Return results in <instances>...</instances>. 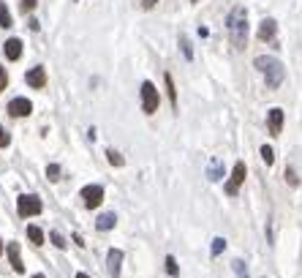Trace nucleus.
Masks as SVG:
<instances>
[{
	"label": "nucleus",
	"mask_w": 302,
	"mask_h": 278,
	"mask_svg": "<svg viewBox=\"0 0 302 278\" xmlns=\"http://www.w3.org/2000/svg\"><path fill=\"white\" fill-rule=\"evenodd\" d=\"M226 30H229L231 47L234 49H245L248 44V11L245 6H234L226 17Z\"/></svg>",
	"instance_id": "obj_1"
},
{
	"label": "nucleus",
	"mask_w": 302,
	"mask_h": 278,
	"mask_svg": "<svg viewBox=\"0 0 302 278\" xmlns=\"http://www.w3.org/2000/svg\"><path fill=\"white\" fill-rule=\"evenodd\" d=\"M253 65L259 68L261 74H264V82H267V88H270V90H278L280 85H283L286 68H283V63H280L278 58H270V55H259V58L253 60Z\"/></svg>",
	"instance_id": "obj_2"
},
{
	"label": "nucleus",
	"mask_w": 302,
	"mask_h": 278,
	"mask_svg": "<svg viewBox=\"0 0 302 278\" xmlns=\"http://www.w3.org/2000/svg\"><path fill=\"white\" fill-rule=\"evenodd\" d=\"M161 107V95L158 88L153 82H142V112L144 115H155Z\"/></svg>",
	"instance_id": "obj_3"
},
{
	"label": "nucleus",
	"mask_w": 302,
	"mask_h": 278,
	"mask_svg": "<svg viewBox=\"0 0 302 278\" xmlns=\"http://www.w3.org/2000/svg\"><path fill=\"white\" fill-rule=\"evenodd\" d=\"M44 210L41 199H38L36 194H22L17 199V213L22 216V218H30V216H38Z\"/></svg>",
	"instance_id": "obj_4"
},
{
	"label": "nucleus",
	"mask_w": 302,
	"mask_h": 278,
	"mask_svg": "<svg viewBox=\"0 0 302 278\" xmlns=\"http://www.w3.org/2000/svg\"><path fill=\"white\" fill-rule=\"evenodd\" d=\"M245 175H248V166H245V161H237L234 164V169H231V178L226 180V194L229 196H237L240 194V185L245 183Z\"/></svg>",
	"instance_id": "obj_5"
},
{
	"label": "nucleus",
	"mask_w": 302,
	"mask_h": 278,
	"mask_svg": "<svg viewBox=\"0 0 302 278\" xmlns=\"http://www.w3.org/2000/svg\"><path fill=\"white\" fill-rule=\"evenodd\" d=\"M79 196H82L84 207H90V210H93V207H98L101 202H104V185H84Z\"/></svg>",
	"instance_id": "obj_6"
},
{
	"label": "nucleus",
	"mask_w": 302,
	"mask_h": 278,
	"mask_svg": "<svg viewBox=\"0 0 302 278\" xmlns=\"http://www.w3.org/2000/svg\"><path fill=\"white\" fill-rule=\"evenodd\" d=\"M267 131H270V136H280V131H283V109L280 107H273L267 112Z\"/></svg>",
	"instance_id": "obj_7"
},
{
	"label": "nucleus",
	"mask_w": 302,
	"mask_h": 278,
	"mask_svg": "<svg viewBox=\"0 0 302 278\" xmlns=\"http://www.w3.org/2000/svg\"><path fill=\"white\" fill-rule=\"evenodd\" d=\"M30 112H33V104H30L27 98H22V95L8 101V115H11V118H27Z\"/></svg>",
	"instance_id": "obj_8"
},
{
	"label": "nucleus",
	"mask_w": 302,
	"mask_h": 278,
	"mask_svg": "<svg viewBox=\"0 0 302 278\" xmlns=\"http://www.w3.org/2000/svg\"><path fill=\"white\" fill-rule=\"evenodd\" d=\"M25 82H27L33 90L47 88V68H41V65H36V68H30V71L25 74Z\"/></svg>",
	"instance_id": "obj_9"
},
{
	"label": "nucleus",
	"mask_w": 302,
	"mask_h": 278,
	"mask_svg": "<svg viewBox=\"0 0 302 278\" xmlns=\"http://www.w3.org/2000/svg\"><path fill=\"white\" fill-rule=\"evenodd\" d=\"M120 270H123V251H120V248H109V254H107V273L112 278H120Z\"/></svg>",
	"instance_id": "obj_10"
},
{
	"label": "nucleus",
	"mask_w": 302,
	"mask_h": 278,
	"mask_svg": "<svg viewBox=\"0 0 302 278\" xmlns=\"http://www.w3.org/2000/svg\"><path fill=\"white\" fill-rule=\"evenodd\" d=\"M275 33H278V22H275V19H261V25H259V41H273Z\"/></svg>",
	"instance_id": "obj_11"
},
{
	"label": "nucleus",
	"mask_w": 302,
	"mask_h": 278,
	"mask_svg": "<svg viewBox=\"0 0 302 278\" xmlns=\"http://www.w3.org/2000/svg\"><path fill=\"white\" fill-rule=\"evenodd\" d=\"M6 254H8V262L17 273H25V265H22V254H19V243H8L6 246Z\"/></svg>",
	"instance_id": "obj_12"
},
{
	"label": "nucleus",
	"mask_w": 302,
	"mask_h": 278,
	"mask_svg": "<svg viewBox=\"0 0 302 278\" xmlns=\"http://www.w3.org/2000/svg\"><path fill=\"white\" fill-rule=\"evenodd\" d=\"M3 52H6L8 60H19L22 58V41H19V38H8V41L3 44Z\"/></svg>",
	"instance_id": "obj_13"
},
{
	"label": "nucleus",
	"mask_w": 302,
	"mask_h": 278,
	"mask_svg": "<svg viewBox=\"0 0 302 278\" xmlns=\"http://www.w3.org/2000/svg\"><path fill=\"white\" fill-rule=\"evenodd\" d=\"M114 224H117V216H114V213H101L98 221H95V229H98V232H109V229H114Z\"/></svg>",
	"instance_id": "obj_14"
},
{
	"label": "nucleus",
	"mask_w": 302,
	"mask_h": 278,
	"mask_svg": "<svg viewBox=\"0 0 302 278\" xmlns=\"http://www.w3.org/2000/svg\"><path fill=\"white\" fill-rule=\"evenodd\" d=\"M164 82H166V93H169V101H172V109L177 112L180 104H177V90H174V79H172V74H164Z\"/></svg>",
	"instance_id": "obj_15"
},
{
	"label": "nucleus",
	"mask_w": 302,
	"mask_h": 278,
	"mask_svg": "<svg viewBox=\"0 0 302 278\" xmlns=\"http://www.w3.org/2000/svg\"><path fill=\"white\" fill-rule=\"evenodd\" d=\"M207 178H210V180H220V178H223V164H220V158H213V161H210Z\"/></svg>",
	"instance_id": "obj_16"
},
{
	"label": "nucleus",
	"mask_w": 302,
	"mask_h": 278,
	"mask_svg": "<svg viewBox=\"0 0 302 278\" xmlns=\"http://www.w3.org/2000/svg\"><path fill=\"white\" fill-rule=\"evenodd\" d=\"M27 237H30V243H33V246H44V232H41V226L30 224V226H27Z\"/></svg>",
	"instance_id": "obj_17"
},
{
	"label": "nucleus",
	"mask_w": 302,
	"mask_h": 278,
	"mask_svg": "<svg viewBox=\"0 0 302 278\" xmlns=\"http://www.w3.org/2000/svg\"><path fill=\"white\" fill-rule=\"evenodd\" d=\"M259 153H261V161H264L267 166H273V164H275V150L270 148V145H261Z\"/></svg>",
	"instance_id": "obj_18"
},
{
	"label": "nucleus",
	"mask_w": 302,
	"mask_h": 278,
	"mask_svg": "<svg viewBox=\"0 0 302 278\" xmlns=\"http://www.w3.org/2000/svg\"><path fill=\"white\" fill-rule=\"evenodd\" d=\"M11 25H14L11 14H8L6 3H3V0H0V28H11Z\"/></svg>",
	"instance_id": "obj_19"
},
{
	"label": "nucleus",
	"mask_w": 302,
	"mask_h": 278,
	"mask_svg": "<svg viewBox=\"0 0 302 278\" xmlns=\"http://www.w3.org/2000/svg\"><path fill=\"white\" fill-rule=\"evenodd\" d=\"M231 270H234V276H237V278H250L248 276V267H245L243 259H234V262H231Z\"/></svg>",
	"instance_id": "obj_20"
},
{
	"label": "nucleus",
	"mask_w": 302,
	"mask_h": 278,
	"mask_svg": "<svg viewBox=\"0 0 302 278\" xmlns=\"http://www.w3.org/2000/svg\"><path fill=\"white\" fill-rule=\"evenodd\" d=\"M107 161H109L112 166H123V164H125V158H123V155H120L114 148H109V150H107Z\"/></svg>",
	"instance_id": "obj_21"
},
{
	"label": "nucleus",
	"mask_w": 302,
	"mask_h": 278,
	"mask_svg": "<svg viewBox=\"0 0 302 278\" xmlns=\"http://www.w3.org/2000/svg\"><path fill=\"white\" fill-rule=\"evenodd\" d=\"M223 248H226V240H223V237H215L213 246H210V256H220V254H223Z\"/></svg>",
	"instance_id": "obj_22"
},
{
	"label": "nucleus",
	"mask_w": 302,
	"mask_h": 278,
	"mask_svg": "<svg viewBox=\"0 0 302 278\" xmlns=\"http://www.w3.org/2000/svg\"><path fill=\"white\" fill-rule=\"evenodd\" d=\"M49 240H52V246H55V248H65V246H68V243H65V237L60 235L57 229H52V232H49Z\"/></svg>",
	"instance_id": "obj_23"
},
{
	"label": "nucleus",
	"mask_w": 302,
	"mask_h": 278,
	"mask_svg": "<svg viewBox=\"0 0 302 278\" xmlns=\"http://www.w3.org/2000/svg\"><path fill=\"white\" fill-rule=\"evenodd\" d=\"M166 273H169L172 278L180 276V267H177V259H174V256H166Z\"/></svg>",
	"instance_id": "obj_24"
},
{
	"label": "nucleus",
	"mask_w": 302,
	"mask_h": 278,
	"mask_svg": "<svg viewBox=\"0 0 302 278\" xmlns=\"http://www.w3.org/2000/svg\"><path fill=\"white\" fill-rule=\"evenodd\" d=\"M180 47H183V55H185V60H193V49H191V41L185 36H180Z\"/></svg>",
	"instance_id": "obj_25"
},
{
	"label": "nucleus",
	"mask_w": 302,
	"mask_h": 278,
	"mask_svg": "<svg viewBox=\"0 0 302 278\" xmlns=\"http://www.w3.org/2000/svg\"><path fill=\"white\" fill-rule=\"evenodd\" d=\"M47 178L49 180H60V164H49L47 166Z\"/></svg>",
	"instance_id": "obj_26"
},
{
	"label": "nucleus",
	"mask_w": 302,
	"mask_h": 278,
	"mask_svg": "<svg viewBox=\"0 0 302 278\" xmlns=\"http://www.w3.org/2000/svg\"><path fill=\"white\" fill-rule=\"evenodd\" d=\"M286 183L289 185H300V178H297V172L291 166H286Z\"/></svg>",
	"instance_id": "obj_27"
},
{
	"label": "nucleus",
	"mask_w": 302,
	"mask_h": 278,
	"mask_svg": "<svg viewBox=\"0 0 302 278\" xmlns=\"http://www.w3.org/2000/svg\"><path fill=\"white\" fill-rule=\"evenodd\" d=\"M11 145V136H8V131L0 125V148H8Z\"/></svg>",
	"instance_id": "obj_28"
},
{
	"label": "nucleus",
	"mask_w": 302,
	"mask_h": 278,
	"mask_svg": "<svg viewBox=\"0 0 302 278\" xmlns=\"http://www.w3.org/2000/svg\"><path fill=\"white\" fill-rule=\"evenodd\" d=\"M6 85H8V74H6V68L0 65V90H6Z\"/></svg>",
	"instance_id": "obj_29"
},
{
	"label": "nucleus",
	"mask_w": 302,
	"mask_h": 278,
	"mask_svg": "<svg viewBox=\"0 0 302 278\" xmlns=\"http://www.w3.org/2000/svg\"><path fill=\"white\" fill-rule=\"evenodd\" d=\"M36 3H38V0H22V11H25V14L33 11V8H36Z\"/></svg>",
	"instance_id": "obj_30"
},
{
	"label": "nucleus",
	"mask_w": 302,
	"mask_h": 278,
	"mask_svg": "<svg viewBox=\"0 0 302 278\" xmlns=\"http://www.w3.org/2000/svg\"><path fill=\"white\" fill-rule=\"evenodd\" d=\"M155 3H158V0H142V8L150 11V8H155Z\"/></svg>",
	"instance_id": "obj_31"
},
{
	"label": "nucleus",
	"mask_w": 302,
	"mask_h": 278,
	"mask_svg": "<svg viewBox=\"0 0 302 278\" xmlns=\"http://www.w3.org/2000/svg\"><path fill=\"white\" fill-rule=\"evenodd\" d=\"M74 243H77V246H82V248H84V246H87V243H84V237H82V235H74Z\"/></svg>",
	"instance_id": "obj_32"
},
{
	"label": "nucleus",
	"mask_w": 302,
	"mask_h": 278,
	"mask_svg": "<svg viewBox=\"0 0 302 278\" xmlns=\"http://www.w3.org/2000/svg\"><path fill=\"white\" fill-rule=\"evenodd\" d=\"M3 251H6V246H3V240H0V256H3Z\"/></svg>",
	"instance_id": "obj_33"
},
{
	"label": "nucleus",
	"mask_w": 302,
	"mask_h": 278,
	"mask_svg": "<svg viewBox=\"0 0 302 278\" xmlns=\"http://www.w3.org/2000/svg\"><path fill=\"white\" fill-rule=\"evenodd\" d=\"M33 278H47V276H44V273H36V276H33Z\"/></svg>",
	"instance_id": "obj_34"
},
{
	"label": "nucleus",
	"mask_w": 302,
	"mask_h": 278,
	"mask_svg": "<svg viewBox=\"0 0 302 278\" xmlns=\"http://www.w3.org/2000/svg\"><path fill=\"white\" fill-rule=\"evenodd\" d=\"M77 278H90V276H84V273H77Z\"/></svg>",
	"instance_id": "obj_35"
},
{
	"label": "nucleus",
	"mask_w": 302,
	"mask_h": 278,
	"mask_svg": "<svg viewBox=\"0 0 302 278\" xmlns=\"http://www.w3.org/2000/svg\"><path fill=\"white\" fill-rule=\"evenodd\" d=\"M191 3H199V0H191Z\"/></svg>",
	"instance_id": "obj_36"
}]
</instances>
